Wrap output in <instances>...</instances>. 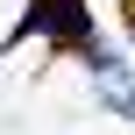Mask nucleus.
Here are the masks:
<instances>
[{"instance_id":"nucleus-2","label":"nucleus","mask_w":135,"mask_h":135,"mask_svg":"<svg viewBox=\"0 0 135 135\" xmlns=\"http://www.w3.org/2000/svg\"><path fill=\"white\" fill-rule=\"evenodd\" d=\"M121 14H128V28H135V0H121Z\"/></svg>"},{"instance_id":"nucleus-1","label":"nucleus","mask_w":135,"mask_h":135,"mask_svg":"<svg viewBox=\"0 0 135 135\" xmlns=\"http://www.w3.org/2000/svg\"><path fill=\"white\" fill-rule=\"evenodd\" d=\"M21 28H28V36H36V28H50V43H57V50L93 57V21H85V7H78V0H36Z\"/></svg>"}]
</instances>
